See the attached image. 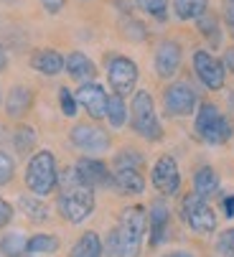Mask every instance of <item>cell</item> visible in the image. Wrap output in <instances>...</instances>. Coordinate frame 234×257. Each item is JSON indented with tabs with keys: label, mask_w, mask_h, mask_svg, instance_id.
Masks as SVG:
<instances>
[{
	"label": "cell",
	"mask_w": 234,
	"mask_h": 257,
	"mask_svg": "<svg viewBox=\"0 0 234 257\" xmlns=\"http://www.w3.org/2000/svg\"><path fill=\"white\" fill-rule=\"evenodd\" d=\"M145 227H148V214L143 206L125 209L117 229H112L107 237V252L112 257H138L143 247Z\"/></svg>",
	"instance_id": "6da1fadb"
},
{
	"label": "cell",
	"mask_w": 234,
	"mask_h": 257,
	"mask_svg": "<svg viewBox=\"0 0 234 257\" xmlns=\"http://www.w3.org/2000/svg\"><path fill=\"white\" fill-rule=\"evenodd\" d=\"M59 183V173H56V161L51 151H38L26 168V186L36 194V196H49Z\"/></svg>",
	"instance_id": "7a4b0ae2"
},
{
	"label": "cell",
	"mask_w": 234,
	"mask_h": 257,
	"mask_svg": "<svg viewBox=\"0 0 234 257\" xmlns=\"http://www.w3.org/2000/svg\"><path fill=\"white\" fill-rule=\"evenodd\" d=\"M196 133L204 143L209 145H221L231 138L234 125L226 115H221V109L214 102H204L199 107V115H196Z\"/></svg>",
	"instance_id": "3957f363"
},
{
	"label": "cell",
	"mask_w": 234,
	"mask_h": 257,
	"mask_svg": "<svg viewBox=\"0 0 234 257\" xmlns=\"http://www.w3.org/2000/svg\"><path fill=\"white\" fill-rule=\"evenodd\" d=\"M59 211L69 224H82L84 219L94 211V194L82 181L69 183L59 199Z\"/></svg>",
	"instance_id": "277c9868"
},
{
	"label": "cell",
	"mask_w": 234,
	"mask_h": 257,
	"mask_svg": "<svg viewBox=\"0 0 234 257\" xmlns=\"http://www.w3.org/2000/svg\"><path fill=\"white\" fill-rule=\"evenodd\" d=\"M130 112H133V127L138 135H143L145 140H161L163 138V127L158 122V115H155V104H153L150 92H145V89L135 92Z\"/></svg>",
	"instance_id": "5b68a950"
},
{
	"label": "cell",
	"mask_w": 234,
	"mask_h": 257,
	"mask_svg": "<svg viewBox=\"0 0 234 257\" xmlns=\"http://www.w3.org/2000/svg\"><path fill=\"white\" fill-rule=\"evenodd\" d=\"M181 214L186 219V224L199 232V234H211L216 229V211L209 206V201L204 196H199L196 191L183 196V204H181Z\"/></svg>",
	"instance_id": "8992f818"
},
{
	"label": "cell",
	"mask_w": 234,
	"mask_h": 257,
	"mask_svg": "<svg viewBox=\"0 0 234 257\" xmlns=\"http://www.w3.org/2000/svg\"><path fill=\"white\" fill-rule=\"evenodd\" d=\"M107 79H109V87L114 89V94H120V97L133 94V89L138 84L135 61H130L128 56H109L107 59Z\"/></svg>",
	"instance_id": "52a82bcc"
},
{
	"label": "cell",
	"mask_w": 234,
	"mask_h": 257,
	"mask_svg": "<svg viewBox=\"0 0 234 257\" xmlns=\"http://www.w3.org/2000/svg\"><path fill=\"white\" fill-rule=\"evenodd\" d=\"M163 104H166V112L171 117H188L193 112V107H196V92L186 82H176L166 89Z\"/></svg>",
	"instance_id": "ba28073f"
},
{
	"label": "cell",
	"mask_w": 234,
	"mask_h": 257,
	"mask_svg": "<svg viewBox=\"0 0 234 257\" xmlns=\"http://www.w3.org/2000/svg\"><path fill=\"white\" fill-rule=\"evenodd\" d=\"M193 69H196V77L201 79V84L206 89H221L224 87L226 69L209 51H196V54H193Z\"/></svg>",
	"instance_id": "9c48e42d"
},
{
	"label": "cell",
	"mask_w": 234,
	"mask_h": 257,
	"mask_svg": "<svg viewBox=\"0 0 234 257\" xmlns=\"http://www.w3.org/2000/svg\"><path fill=\"white\" fill-rule=\"evenodd\" d=\"M71 143H74L79 151H84V153H104V151L109 148V135H107L102 127L84 122V125H74V130H71Z\"/></svg>",
	"instance_id": "30bf717a"
},
{
	"label": "cell",
	"mask_w": 234,
	"mask_h": 257,
	"mask_svg": "<svg viewBox=\"0 0 234 257\" xmlns=\"http://www.w3.org/2000/svg\"><path fill=\"white\" fill-rule=\"evenodd\" d=\"M153 186L158 189L161 194H166V196L178 191V186H181V171H178V163L171 156H161L158 163L153 166Z\"/></svg>",
	"instance_id": "8fae6325"
},
{
	"label": "cell",
	"mask_w": 234,
	"mask_h": 257,
	"mask_svg": "<svg viewBox=\"0 0 234 257\" xmlns=\"http://www.w3.org/2000/svg\"><path fill=\"white\" fill-rule=\"evenodd\" d=\"M178 66H181V46L171 39L161 41L155 49V74L161 79H171L176 77Z\"/></svg>",
	"instance_id": "7c38bea8"
},
{
	"label": "cell",
	"mask_w": 234,
	"mask_h": 257,
	"mask_svg": "<svg viewBox=\"0 0 234 257\" xmlns=\"http://www.w3.org/2000/svg\"><path fill=\"white\" fill-rule=\"evenodd\" d=\"M76 102H79L89 112V117H94V120H102L107 115V92L99 84H94V82H84L79 87V92H76Z\"/></svg>",
	"instance_id": "4fadbf2b"
},
{
	"label": "cell",
	"mask_w": 234,
	"mask_h": 257,
	"mask_svg": "<svg viewBox=\"0 0 234 257\" xmlns=\"http://www.w3.org/2000/svg\"><path fill=\"white\" fill-rule=\"evenodd\" d=\"M76 171V178H79L84 186L94 189V186H107V183H112V176L107 171V166L97 158H79L74 166Z\"/></svg>",
	"instance_id": "5bb4252c"
},
{
	"label": "cell",
	"mask_w": 234,
	"mask_h": 257,
	"mask_svg": "<svg viewBox=\"0 0 234 257\" xmlns=\"http://www.w3.org/2000/svg\"><path fill=\"white\" fill-rule=\"evenodd\" d=\"M64 69L69 71V77L76 79V82H92L94 74H97V66L92 64V59L82 51H71L66 59H64Z\"/></svg>",
	"instance_id": "9a60e30c"
},
{
	"label": "cell",
	"mask_w": 234,
	"mask_h": 257,
	"mask_svg": "<svg viewBox=\"0 0 234 257\" xmlns=\"http://www.w3.org/2000/svg\"><path fill=\"white\" fill-rule=\"evenodd\" d=\"M168 206L158 199L150 204V214H148V222H150V244H161L166 239V229H168Z\"/></svg>",
	"instance_id": "2e32d148"
},
{
	"label": "cell",
	"mask_w": 234,
	"mask_h": 257,
	"mask_svg": "<svg viewBox=\"0 0 234 257\" xmlns=\"http://www.w3.org/2000/svg\"><path fill=\"white\" fill-rule=\"evenodd\" d=\"M31 66L36 71H41L44 77H56L59 71L64 69V56L54 49H41L31 56Z\"/></svg>",
	"instance_id": "e0dca14e"
},
{
	"label": "cell",
	"mask_w": 234,
	"mask_h": 257,
	"mask_svg": "<svg viewBox=\"0 0 234 257\" xmlns=\"http://www.w3.org/2000/svg\"><path fill=\"white\" fill-rule=\"evenodd\" d=\"M31 104H33L31 89H28V87H13L11 94H8V102H6V112H8V117L18 120V117L28 115Z\"/></svg>",
	"instance_id": "ac0fdd59"
},
{
	"label": "cell",
	"mask_w": 234,
	"mask_h": 257,
	"mask_svg": "<svg viewBox=\"0 0 234 257\" xmlns=\"http://www.w3.org/2000/svg\"><path fill=\"white\" fill-rule=\"evenodd\" d=\"M114 183H117V189L125 191V194H143V189H145V178H143L140 168H133V166L117 168Z\"/></svg>",
	"instance_id": "d6986e66"
},
{
	"label": "cell",
	"mask_w": 234,
	"mask_h": 257,
	"mask_svg": "<svg viewBox=\"0 0 234 257\" xmlns=\"http://www.w3.org/2000/svg\"><path fill=\"white\" fill-rule=\"evenodd\" d=\"M193 191H196L199 196H204V199L214 196L219 191V176H216V171L209 168V166L199 168L196 176H193Z\"/></svg>",
	"instance_id": "ffe728a7"
},
{
	"label": "cell",
	"mask_w": 234,
	"mask_h": 257,
	"mask_svg": "<svg viewBox=\"0 0 234 257\" xmlns=\"http://www.w3.org/2000/svg\"><path fill=\"white\" fill-rule=\"evenodd\" d=\"M173 11L181 21H196L209 11V0H173Z\"/></svg>",
	"instance_id": "44dd1931"
},
{
	"label": "cell",
	"mask_w": 234,
	"mask_h": 257,
	"mask_svg": "<svg viewBox=\"0 0 234 257\" xmlns=\"http://www.w3.org/2000/svg\"><path fill=\"white\" fill-rule=\"evenodd\" d=\"M112 127H123L128 122V107H125V97L120 94H107V115Z\"/></svg>",
	"instance_id": "7402d4cb"
},
{
	"label": "cell",
	"mask_w": 234,
	"mask_h": 257,
	"mask_svg": "<svg viewBox=\"0 0 234 257\" xmlns=\"http://www.w3.org/2000/svg\"><path fill=\"white\" fill-rule=\"evenodd\" d=\"M71 257H102V242L94 232H84L79 242L74 244Z\"/></svg>",
	"instance_id": "603a6c76"
},
{
	"label": "cell",
	"mask_w": 234,
	"mask_h": 257,
	"mask_svg": "<svg viewBox=\"0 0 234 257\" xmlns=\"http://www.w3.org/2000/svg\"><path fill=\"white\" fill-rule=\"evenodd\" d=\"M196 21H199V33L211 44V49H216V46L221 44V36H219V33H221V31H219V18H216L214 13L206 11V13L199 16Z\"/></svg>",
	"instance_id": "cb8c5ba5"
},
{
	"label": "cell",
	"mask_w": 234,
	"mask_h": 257,
	"mask_svg": "<svg viewBox=\"0 0 234 257\" xmlns=\"http://www.w3.org/2000/svg\"><path fill=\"white\" fill-rule=\"evenodd\" d=\"M56 249H59V239L54 234H33L26 242V252H31V254H49Z\"/></svg>",
	"instance_id": "d4e9b609"
},
{
	"label": "cell",
	"mask_w": 234,
	"mask_h": 257,
	"mask_svg": "<svg viewBox=\"0 0 234 257\" xmlns=\"http://www.w3.org/2000/svg\"><path fill=\"white\" fill-rule=\"evenodd\" d=\"M18 206H21V211H23L28 219H33V222H44V219H49V209H46V204H41V199L21 196Z\"/></svg>",
	"instance_id": "484cf974"
},
{
	"label": "cell",
	"mask_w": 234,
	"mask_h": 257,
	"mask_svg": "<svg viewBox=\"0 0 234 257\" xmlns=\"http://www.w3.org/2000/svg\"><path fill=\"white\" fill-rule=\"evenodd\" d=\"M0 252H3L6 257H21L26 252V237L21 232H11L3 237V242H0Z\"/></svg>",
	"instance_id": "4316f807"
},
{
	"label": "cell",
	"mask_w": 234,
	"mask_h": 257,
	"mask_svg": "<svg viewBox=\"0 0 234 257\" xmlns=\"http://www.w3.org/2000/svg\"><path fill=\"white\" fill-rule=\"evenodd\" d=\"M138 6L158 21H166L168 16V0H138Z\"/></svg>",
	"instance_id": "83f0119b"
},
{
	"label": "cell",
	"mask_w": 234,
	"mask_h": 257,
	"mask_svg": "<svg viewBox=\"0 0 234 257\" xmlns=\"http://www.w3.org/2000/svg\"><path fill=\"white\" fill-rule=\"evenodd\" d=\"M36 145V130L33 127H18V133H16V148H18V153H28L31 148Z\"/></svg>",
	"instance_id": "f1b7e54d"
},
{
	"label": "cell",
	"mask_w": 234,
	"mask_h": 257,
	"mask_svg": "<svg viewBox=\"0 0 234 257\" xmlns=\"http://www.w3.org/2000/svg\"><path fill=\"white\" fill-rule=\"evenodd\" d=\"M59 104H61V112H64L66 117H74V115H76V104H79V102H76V97H74L66 87H61V89H59Z\"/></svg>",
	"instance_id": "f546056e"
},
{
	"label": "cell",
	"mask_w": 234,
	"mask_h": 257,
	"mask_svg": "<svg viewBox=\"0 0 234 257\" xmlns=\"http://www.w3.org/2000/svg\"><path fill=\"white\" fill-rule=\"evenodd\" d=\"M13 173H16V163H13V158H11L8 153L0 151V186H6V183H11Z\"/></svg>",
	"instance_id": "4dcf8cb0"
},
{
	"label": "cell",
	"mask_w": 234,
	"mask_h": 257,
	"mask_svg": "<svg viewBox=\"0 0 234 257\" xmlns=\"http://www.w3.org/2000/svg\"><path fill=\"white\" fill-rule=\"evenodd\" d=\"M216 247H219V252H221V254L234 257V227H231V229H224V232L219 234Z\"/></svg>",
	"instance_id": "1f68e13d"
},
{
	"label": "cell",
	"mask_w": 234,
	"mask_h": 257,
	"mask_svg": "<svg viewBox=\"0 0 234 257\" xmlns=\"http://www.w3.org/2000/svg\"><path fill=\"white\" fill-rule=\"evenodd\" d=\"M123 31H125V36L128 39H133V41H143L145 39V26L143 23H138V21H125V26H123Z\"/></svg>",
	"instance_id": "d6a6232c"
},
{
	"label": "cell",
	"mask_w": 234,
	"mask_h": 257,
	"mask_svg": "<svg viewBox=\"0 0 234 257\" xmlns=\"http://www.w3.org/2000/svg\"><path fill=\"white\" fill-rule=\"evenodd\" d=\"M117 168H125V166H133V168H140L143 166V158L138 156V153H120L117 156Z\"/></svg>",
	"instance_id": "836d02e7"
},
{
	"label": "cell",
	"mask_w": 234,
	"mask_h": 257,
	"mask_svg": "<svg viewBox=\"0 0 234 257\" xmlns=\"http://www.w3.org/2000/svg\"><path fill=\"white\" fill-rule=\"evenodd\" d=\"M221 13H224V23L229 33L234 36V0H221Z\"/></svg>",
	"instance_id": "e575fe53"
},
{
	"label": "cell",
	"mask_w": 234,
	"mask_h": 257,
	"mask_svg": "<svg viewBox=\"0 0 234 257\" xmlns=\"http://www.w3.org/2000/svg\"><path fill=\"white\" fill-rule=\"evenodd\" d=\"M11 219H13V206L0 196V227H8Z\"/></svg>",
	"instance_id": "d590c367"
},
{
	"label": "cell",
	"mask_w": 234,
	"mask_h": 257,
	"mask_svg": "<svg viewBox=\"0 0 234 257\" xmlns=\"http://www.w3.org/2000/svg\"><path fill=\"white\" fill-rule=\"evenodd\" d=\"M64 3H66V0H41V6H44L46 13H51V16H56V13L64 8Z\"/></svg>",
	"instance_id": "8d00e7d4"
},
{
	"label": "cell",
	"mask_w": 234,
	"mask_h": 257,
	"mask_svg": "<svg viewBox=\"0 0 234 257\" xmlns=\"http://www.w3.org/2000/svg\"><path fill=\"white\" fill-rule=\"evenodd\" d=\"M224 69H231V71H234V49H229V51L224 54Z\"/></svg>",
	"instance_id": "74e56055"
},
{
	"label": "cell",
	"mask_w": 234,
	"mask_h": 257,
	"mask_svg": "<svg viewBox=\"0 0 234 257\" xmlns=\"http://www.w3.org/2000/svg\"><path fill=\"white\" fill-rule=\"evenodd\" d=\"M224 211H226V216H229V219H234V196L224 199Z\"/></svg>",
	"instance_id": "f35d334b"
},
{
	"label": "cell",
	"mask_w": 234,
	"mask_h": 257,
	"mask_svg": "<svg viewBox=\"0 0 234 257\" xmlns=\"http://www.w3.org/2000/svg\"><path fill=\"white\" fill-rule=\"evenodd\" d=\"M8 66V56H6V51H3V46H0V71H3Z\"/></svg>",
	"instance_id": "ab89813d"
},
{
	"label": "cell",
	"mask_w": 234,
	"mask_h": 257,
	"mask_svg": "<svg viewBox=\"0 0 234 257\" xmlns=\"http://www.w3.org/2000/svg\"><path fill=\"white\" fill-rule=\"evenodd\" d=\"M166 257H191L188 252H171V254H166Z\"/></svg>",
	"instance_id": "60d3db41"
}]
</instances>
